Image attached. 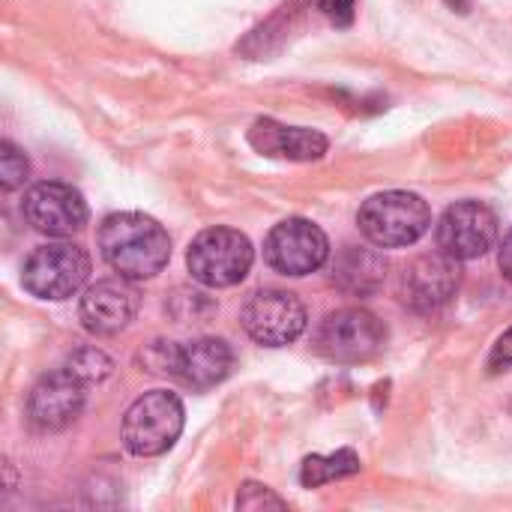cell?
I'll list each match as a JSON object with an SVG mask.
<instances>
[{"label":"cell","mask_w":512,"mask_h":512,"mask_svg":"<svg viewBox=\"0 0 512 512\" xmlns=\"http://www.w3.org/2000/svg\"><path fill=\"white\" fill-rule=\"evenodd\" d=\"M246 138L261 156L288 159V162H318L330 150L327 135H321L318 129L285 126L273 117H258L249 126Z\"/></svg>","instance_id":"cell-15"},{"label":"cell","mask_w":512,"mask_h":512,"mask_svg":"<svg viewBox=\"0 0 512 512\" xmlns=\"http://www.w3.org/2000/svg\"><path fill=\"white\" fill-rule=\"evenodd\" d=\"M315 351L339 366H360L375 360L387 345V327L378 315L360 306L324 315L315 330Z\"/></svg>","instance_id":"cell-5"},{"label":"cell","mask_w":512,"mask_h":512,"mask_svg":"<svg viewBox=\"0 0 512 512\" xmlns=\"http://www.w3.org/2000/svg\"><path fill=\"white\" fill-rule=\"evenodd\" d=\"M237 510H288V501L279 498L273 489L261 486V483H243L237 492Z\"/></svg>","instance_id":"cell-20"},{"label":"cell","mask_w":512,"mask_h":512,"mask_svg":"<svg viewBox=\"0 0 512 512\" xmlns=\"http://www.w3.org/2000/svg\"><path fill=\"white\" fill-rule=\"evenodd\" d=\"M186 423V411L177 393L171 390H150L138 396L129 411L123 414V444L138 459H153L168 453Z\"/></svg>","instance_id":"cell-4"},{"label":"cell","mask_w":512,"mask_h":512,"mask_svg":"<svg viewBox=\"0 0 512 512\" xmlns=\"http://www.w3.org/2000/svg\"><path fill=\"white\" fill-rule=\"evenodd\" d=\"M498 264H501V273L512 282V231L504 237L501 243V252H498Z\"/></svg>","instance_id":"cell-23"},{"label":"cell","mask_w":512,"mask_h":512,"mask_svg":"<svg viewBox=\"0 0 512 512\" xmlns=\"http://www.w3.org/2000/svg\"><path fill=\"white\" fill-rule=\"evenodd\" d=\"M87 405V384L66 366L42 375L27 396V417L42 432H60L72 426Z\"/></svg>","instance_id":"cell-13"},{"label":"cell","mask_w":512,"mask_h":512,"mask_svg":"<svg viewBox=\"0 0 512 512\" xmlns=\"http://www.w3.org/2000/svg\"><path fill=\"white\" fill-rule=\"evenodd\" d=\"M315 6L336 24V27H351L354 24V6L357 0H315Z\"/></svg>","instance_id":"cell-21"},{"label":"cell","mask_w":512,"mask_h":512,"mask_svg":"<svg viewBox=\"0 0 512 512\" xmlns=\"http://www.w3.org/2000/svg\"><path fill=\"white\" fill-rule=\"evenodd\" d=\"M512 366V327L495 342L489 354V372H507Z\"/></svg>","instance_id":"cell-22"},{"label":"cell","mask_w":512,"mask_h":512,"mask_svg":"<svg viewBox=\"0 0 512 512\" xmlns=\"http://www.w3.org/2000/svg\"><path fill=\"white\" fill-rule=\"evenodd\" d=\"M387 279V258L372 246H342L333 261V285L348 297H369Z\"/></svg>","instance_id":"cell-16"},{"label":"cell","mask_w":512,"mask_h":512,"mask_svg":"<svg viewBox=\"0 0 512 512\" xmlns=\"http://www.w3.org/2000/svg\"><path fill=\"white\" fill-rule=\"evenodd\" d=\"M99 252L102 261L123 279L141 282L162 273L171 261L168 231L144 213H111L99 225Z\"/></svg>","instance_id":"cell-1"},{"label":"cell","mask_w":512,"mask_h":512,"mask_svg":"<svg viewBox=\"0 0 512 512\" xmlns=\"http://www.w3.org/2000/svg\"><path fill=\"white\" fill-rule=\"evenodd\" d=\"M141 306V294L129 285V279H102L90 285L78 303V318L93 336H114L126 330Z\"/></svg>","instance_id":"cell-14"},{"label":"cell","mask_w":512,"mask_h":512,"mask_svg":"<svg viewBox=\"0 0 512 512\" xmlns=\"http://www.w3.org/2000/svg\"><path fill=\"white\" fill-rule=\"evenodd\" d=\"M435 240L441 252L459 261L483 258L498 243V216L483 201H456L438 219Z\"/></svg>","instance_id":"cell-12"},{"label":"cell","mask_w":512,"mask_h":512,"mask_svg":"<svg viewBox=\"0 0 512 512\" xmlns=\"http://www.w3.org/2000/svg\"><path fill=\"white\" fill-rule=\"evenodd\" d=\"M21 213L33 231H39L45 237H57V240L84 231L87 216H90L81 192L60 180H42V183L30 186L24 192Z\"/></svg>","instance_id":"cell-11"},{"label":"cell","mask_w":512,"mask_h":512,"mask_svg":"<svg viewBox=\"0 0 512 512\" xmlns=\"http://www.w3.org/2000/svg\"><path fill=\"white\" fill-rule=\"evenodd\" d=\"M363 471V462L354 450H336L330 456H306L300 465V486L303 489H321L327 483L354 477Z\"/></svg>","instance_id":"cell-17"},{"label":"cell","mask_w":512,"mask_h":512,"mask_svg":"<svg viewBox=\"0 0 512 512\" xmlns=\"http://www.w3.org/2000/svg\"><path fill=\"white\" fill-rule=\"evenodd\" d=\"M444 3H447V6H450L453 12H462V15H465V12L471 9V0H444Z\"/></svg>","instance_id":"cell-24"},{"label":"cell","mask_w":512,"mask_h":512,"mask_svg":"<svg viewBox=\"0 0 512 512\" xmlns=\"http://www.w3.org/2000/svg\"><path fill=\"white\" fill-rule=\"evenodd\" d=\"M255 261V249L246 234L237 228H207L201 231L186 252V267L195 282L204 288H234L240 285Z\"/></svg>","instance_id":"cell-6"},{"label":"cell","mask_w":512,"mask_h":512,"mask_svg":"<svg viewBox=\"0 0 512 512\" xmlns=\"http://www.w3.org/2000/svg\"><path fill=\"white\" fill-rule=\"evenodd\" d=\"M462 285V261L447 252H429L402 267L399 297L414 312H438L447 306Z\"/></svg>","instance_id":"cell-10"},{"label":"cell","mask_w":512,"mask_h":512,"mask_svg":"<svg viewBox=\"0 0 512 512\" xmlns=\"http://www.w3.org/2000/svg\"><path fill=\"white\" fill-rule=\"evenodd\" d=\"M243 330L252 342L264 345V348H285L294 345L306 327H309V315L303 300L294 291L285 288H261L255 291L246 306H243Z\"/></svg>","instance_id":"cell-8"},{"label":"cell","mask_w":512,"mask_h":512,"mask_svg":"<svg viewBox=\"0 0 512 512\" xmlns=\"http://www.w3.org/2000/svg\"><path fill=\"white\" fill-rule=\"evenodd\" d=\"M360 234L378 249L414 246L432 225V210L417 192L390 189L363 201L357 213Z\"/></svg>","instance_id":"cell-3"},{"label":"cell","mask_w":512,"mask_h":512,"mask_svg":"<svg viewBox=\"0 0 512 512\" xmlns=\"http://www.w3.org/2000/svg\"><path fill=\"white\" fill-rule=\"evenodd\" d=\"M30 177V162L24 156V150H18L12 141H0V186L6 192L24 186Z\"/></svg>","instance_id":"cell-19"},{"label":"cell","mask_w":512,"mask_h":512,"mask_svg":"<svg viewBox=\"0 0 512 512\" xmlns=\"http://www.w3.org/2000/svg\"><path fill=\"white\" fill-rule=\"evenodd\" d=\"M330 258V240L327 234L309 222V219H285L270 228L264 240V261L270 270L300 279L315 270H321Z\"/></svg>","instance_id":"cell-9"},{"label":"cell","mask_w":512,"mask_h":512,"mask_svg":"<svg viewBox=\"0 0 512 512\" xmlns=\"http://www.w3.org/2000/svg\"><path fill=\"white\" fill-rule=\"evenodd\" d=\"M93 261L78 243H45L21 267V285L39 300H69L90 279Z\"/></svg>","instance_id":"cell-7"},{"label":"cell","mask_w":512,"mask_h":512,"mask_svg":"<svg viewBox=\"0 0 512 512\" xmlns=\"http://www.w3.org/2000/svg\"><path fill=\"white\" fill-rule=\"evenodd\" d=\"M141 363L156 375H171L192 390H210L222 384L234 369V351L225 339L201 336L192 342L153 339L141 351Z\"/></svg>","instance_id":"cell-2"},{"label":"cell","mask_w":512,"mask_h":512,"mask_svg":"<svg viewBox=\"0 0 512 512\" xmlns=\"http://www.w3.org/2000/svg\"><path fill=\"white\" fill-rule=\"evenodd\" d=\"M63 366H66L72 375H78L87 387L102 384V381L114 372V360H111L105 351H99V348H78V351H72V354L66 357Z\"/></svg>","instance_id":"cell-18"}]
</instances>
